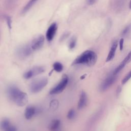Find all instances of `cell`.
Instances as JSON below:
<instances>
[{
    "mask_svg": "<svg viewBox=\"0 0 131 131\" xmlns=\"http://www.w3.org/2000/svg\"><path fill=\"white\" fill-rule=\"evenodd\" d=\"M97 56L95 52L86 50L78 56L73 61V65H86L89 67L94 66L97 61Z\"/></svg>",
    "mask_w": 131,
    "mask_h": 131,
    "instance_id": "cell-2",
    "label": "cell"
},
{
    "mask_svg": "<svg viewBox=\"0 0 131 131\" xmlns=\"http://www.w3.org/2000/svg\"><path fill=\"white\" fill-rule=\"evenodd\" d=\"M97 0H86V3L90 5H92L93 4H94Z\"/></svg>",
    "mask_w": 131,
    "mask_h": 131,
    "instance_id": "cell-25",
    "label": "cell"
},
{
    "mask_svg": "<svg viewBox=\"0 0 131 131\" xmlns=\"http://www.w3.org/2000/svg\"><path fill=\"white\" fill-rule=\"evenodd\" d=\"M117 78V75H114L113 73L107 76L101 83L100 86V90L101 91H104L107 90L116 81Z\"/></svg>",
    "mask_w": 131,
    "mask_h": 131,
    "instance_id": "cell-7",
    "label": "cell"
},
{
    "mask_svg": "<svg viewBox=\"0 0 131 131\" xmlns=\"http://www.w3.org/2000/svg\"><path fill=\"white\" fill-rule=\"evenodd\" d=\"M48 80L46 77H42L33 80L30 84L29 89L32 93H37L41 91L48 84Z\"/></svg>",
    "mask_w": 131,
    "mask_h": 131,
    "instance_id": "cell-3",
    "label": "cell"
},
{
    "mask_svg": "<svg viewBox=\"0 0 131 131\" xmlns=\"http://www.w3.org/2000/svg\"><path fill=\"white\" fill-rule=\"evenodd\" d=\"M45 70V68L42 66H35L26 72L24 74V77L26 79L32 78L42 73Z\"/></svg>",
    "mask_w": 131,
    "mask_h": 131,
    "instance_id": "cell-5",
    "label": "cell"
},
{
    "mask_svg": "<svg viewBox=\"0 0 131 131\" xmlns=\"http://www.w3.org/2000/svg\"><path fill=\"white\" fill-rule=\"evenodd\" d=\"M4 131H17V129L16 128L13 126L11 124L6 129H5Z\"/></svg>",
    "mask_w": 131,
    "mask_h": 131,
    "instance_id": "cell-22",
    "label": "cell"
},
{
    "mask_svg": "<svg viewBox=\"0 0 131 131\" xmlns=\"http://www.w3.org/2000/svg\"><path fill=\"white\" fill-rule=\"evenodd\" d=\"M76 45V38L74 37H72L71 40H70L69 43V48L70 49L72 50L75 48Z\"/></svg>",
    "mask_w": 131,
    "mask_h": 131,
    "instance_id": "cell-17",
    "label": "cell"
},
{
    "mask_svg": "<svg viewBox=\"0 0 131 131\" xmlns=\"http://www.w3.org/2000/svg\"><path fill=\"white\" fill-rule=\"evenodd\" d=\"M37 1V0H30L24 8L23 10V13L27 12Z\"/></svg>",
    "mask_w": 131,
    "mask_h": 131,
    "instance_id": "cell-15",
    "label": "cell"
},
{
    "mask_svg": "<svg viewBox=\"0 0 131 131\" xmlns=\"http://www.w3.org/2000/svg\"><path fill=\"white\" fill-rule=\"evenodd\" d=\"M75 115H76V113H75V111L73 109H71L68 113V114H67V118L69 119H70V120H72L73 119H74L75 117Z\"/></svg>",
    "mask_w": 131,
    "mask_h": 131,
    "instance_id": "cell-18",
    "label": "cell"
},
{
    "mask_svg": "<svg viewBox=\"0 0 131 131\" xmlns=\"http://www.w3.org/2000/svg\"><path fill=\"white\" fill-rule=\"evenodd\" d=\"M57 25L55 23L52 24L48 28L46 32V38L49 41L52 40L57 30Z\"/></svg>",
    "mask_w": 131,
    "mask_h": 131,
    "instance_id": "cell-9",
    "label": "cell"
},
{
    "mask_svg": "<svg viewBox=\"0 0 131 131\" xmlns=\"http://www.w3.org/2000/svg\"><path fill=\"white\" fill-rule=\"evenodd\" d=\"M6 21L7 22L8 25L9 26V28H11V19H10V18L9 17H6Z\"/></svg>",
    "mask_w": 131,
    "mask_h": 131,
    "instance_id": "cell-26",
    "label": "cell"
},
{
    "mask_svg": "<svg viewBox=\"0 0 131 131\" xmlns=\"http://www.w3.org/2000/svg\"><path fill=\"white\" fill-rule=\"evenodd\" d=\"M123 43H124V39L123 38H122L120 39V40L119 41V48L121 51L123 50Z\"/></svg>",
    "mask_w": 131,
    "mask_h": 131,
    "instance_id": "cell-23",
    "label": "cell"
},
{
    "mask_svg": "<svg viewBox=\"0 0 131 131\" xmlns=\"http://www.w3.org/2000/svg\"><path fill=\"white\" fill-rule=\"evenodd\" d=\"M37 112V109L34 106H28L26 107L25 111V118L29 120L31 119Z\"/></svg>",
    "mask_w": 131,
    "mask_h": 131,
    "instance_id": "cell-10",
    "label": "cell"
},
{
    "mask_svg": "<svg viewBox=\"0 0 131 131\" xmlns=\"http://www.w3.org/2000/svg\"><path fill=\"white\" fill-rule=\"evenodd\" d=\"M68 82V76L66 74L63 75L60 81L50 90V94L51 95H54L61 93L67 86Z\"/></svg>",
    "mask_w": 131,
    "mask_h": 131,
    "instance_id": "cell-4",
    "label": "cell"
},
{
    "mask_svg": "<svg viewBox=\"0 0 131 131\" xmlns=\"http://www.w3.org/2000/svg\"><path fill=\"white\" fill-rule=\"evenodd\" d=\"M11 125L10 122L7 118L3 119L0 122V128L3 131L6 129Z\"/></svg>",
    "mask_w": 131,
    "mask_h": 131,
    "instance_id": "cell-14",
    "label": "cell"
},
{
    "mask_svg": "<svg viewBox=\"0 0 131 131\" xmlns=\"http://www.w3.org/2000/svg\"><path fill=\"white\" fill-rule=\"evenodd\" d=\"M117 45H118V43H117V41H115L113 43L112 47L111 48V50H110V51L108 53V54L107 55V57L106 58V61H107V62L110 61L113 59V58L115 56V52H116V49L117 47Z\"/></svg>",
    "mask_w": 131,
    "mask_h": 131,
    "instance_id": "cell-12",
    "label": "cell"
},
{
    "mask_svg": "<svg viewBox=\"0 0 131 131\" xmlns=\"http://www.w3.org/2000/svg\"><path fill=\"white\" fill-rule=\"evenodd\" d=\"M129 7L130 9H131V0H130V1L129 2Z\"/></svg>",
    "mask_w": 131,
    "mask_h": 131,
    "instance_id": "cell-28",
    "label": "cell"
},
{
    "mask_svg": "<svg viewBox=\"0 0 131 131\" xmlns=\"http://www.w3.org/2000/svg\"><path fill=\"white\" fill-rule=\"evenodd\" d=\"M130 61H131V51L129 52V53L127 54V55L125 57V58L121 62L124 66H125L126 64L129 63Z\"/></svg>",
    "mask_w": 131,
    "mask_h": 131,
    "instance_id": "cell-19",
    "label": "cell"
},
{
    "mask_svg": "<svg viewBox=\"0 0 131 131\" xmlns=\"http://www.w3.org/2000/svg\"><path fill=\"white\" fill-rule=\"evenodd\" d=\"M61 122L58 119L53 120L49 125V129L51 131H58L60 128Z\"/></svg>",
    "mask_w": 131,
    "mask_h": 131,
    "instance_id": "cell-13",
    "label": "cell"
},
{
    "mask_svg": "<svg viewBox=\"0 0 131 131\" xmlns=\"http://www.w3.org/2000/svg\"><path fill=\"white\" fill-rule=\"evenodd\" d=\"M45 38L42 35H39L34 38L31 42L30 45L33 51L37 50L40 49L43 45Z\"/></svg>",
    "mask_w": 131,
    "mask_h": 131,
    "instance_id": "cell-8",
    "label": "cell"
},
{
    "mask_svg": "<svg viewBox=\"0 0 131 131\" xmlns=\"http://www.w3.org/2000/svg\"><path fill=\"white\" fill-rule=\"evenodd\" d=\"M87 96L84 92H82L80 95L78 103V108L82 109L87 104Z\"/></svg>",
    "mask_w": 131,
    "mask_h": 131,
    "instance_id": "cell-11",
    "label": "cell"
},
{
    "mask_svg": "<svg viewBox=\"0 0 131 131\" xmlns=\"http://www.w3.org/2000/svg\"><path fill=\"white\" fill-rule=\"evenodd\" d=\"M121 91V88L120 86H118L116 90V96H118L119 95L120 92Z\"/></svg>",
    "mask_w": 131,
    "mask_h": 131,
    "instance_id": "cell-24",
    "label": "cell"
},
{
    "mask_svg": "<svg viewBox=\"0 0 131 131\" xmlns=\"http://www.w3.org/2000/svg\"><path fill=\"white\" fill-rule=\"evenodd\" d=\"M130 30H131V24L128 25L123 29V30L122 32V35L123 36H126L130 32Z\"/></svg>",
    "mask_w": 131,
    "mask_h": 131,
    "instance_id": "cell-20",
    "label": "cell"
},
{
    "mask_svg": "<svg viewBox=\"0 0 131 131\" xmlns=\"http://www.w3.org/2000/svg\"><path fill=\"white\" fill-rule=\"evenodd\" d=\"M131 78V70L127 74H126L125 75V76L124 77V78L122 80L121 83L122 84H124L125 83H126L129 80V79Z\"/></svg>",
    "mask_w": 131,
    "mask_h": 131,
    "instance_id": "cell-21",
    "label": "cell"
},
{
    "mask_svg": "<svg viewBox=\"0 0 131 131\" xmlns=\"http://www.w3.org/2000/svg\"><path fill=\"white\" fill-rule=\"evenodd\" d=\"M8 97L19 106L26 105L28 101L27 94L15 85H10L7 89Z\"/></svg>",
    "mask_w": 131,
    "mask_h": 131,
    "instance_id": "cell-1",
    "label": "cell"
},
{
    "mask_svg": "<svg viewBox=\"0 0 131 131\" xmlns=\"http://www.w3.org/2000/svg\"><path fill=\"white\" fill-rule=\"evenodd\" d=\"M53 68L54 70L57 72H61L63 69V65L59 62H54L53 64Z\"/></svg>",
    "mask_w": 131,
    "mask_h": 131,
    "instance_id": "cell-16",
    "label": "cell"
},
{
    "mask_svg": "<svg viewBox=\"0 0 131 131\" xmlns=\"http://www.w3.org/2000/svg\"><path fill=\"white\" fill-rule=\"evenodd\" d=\"M85 75H82V76L80 77V79H84V78L85 77Z\"/></svg>",
    "mask_w": 131,
    "mask_h": 131,
    "instance_id": "cell-27",
    "label": "cell"
},
{
    "mask_svg": "<svg viewBox=\"0 0 131 131\" xmlns=\"http://www.w3.org/2000/svg\"><path fill=\"white\" fill-rule=\"evenodd\" d=\"M33 51L30 45H26L19 47L17 50L16 54L19 58H25L29 56Z\"/></svg>",
    "mask_w": 131,
    "mask_h": 131,
    "instance_id": "cell-6",
    "label": "cell"
}]
</instances>
